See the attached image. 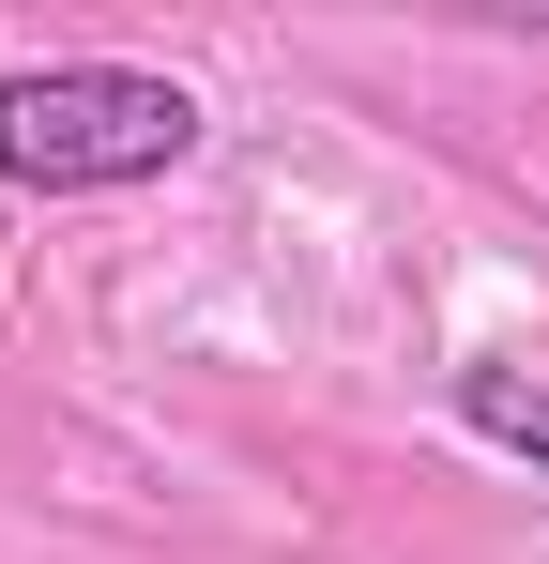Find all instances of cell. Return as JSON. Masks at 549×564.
<instances>
[{
	"label": "cell",
	"mask_w": 549,
	"mask_h": 564,
	"mask_svg": "<svg viewBox=\"0 0 549 564\" xmlns=\"http://www.w3.org/2000/svg\"><path fill=\"white\" fill-rule=\"evenodd\" d=\"M214 122L183 77L153 62H15L0 77V184L15 198H122V184H169Z\"/></svg>",
	"instance_id": "cell-1"
},
{
	"label": "cell",
	"mask_w": 549,
	"mask_h": 564,
	"mask_svg": "<svg viewBox=\"0 0 549 564\" xmlns=\"http://www.w3.org/2000/svg\"><path fill=\"white\" fill-rule=\"evenodd\" d=\"M458 427L549 473V381H519V367H458Z\"/></svg>",
	"instance_id": "cell-2"
}]
</instances>
